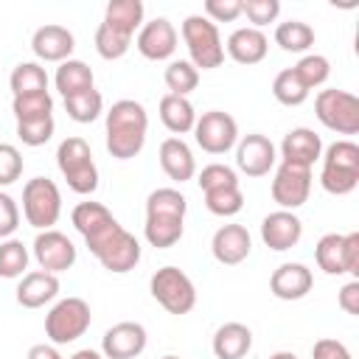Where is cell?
Instances as JSON below:
<instances>
[{
    "mask_svg": "<svg viewBox=\"0 0 359 359\" xmlns=\"http://www.w3.org/2000/svg\"><path fill=\"white\" fill-rule=\"evenodd\" d=\"M149 132L146 107L135 98H121L107 109V151L115 160H132L143 151Z\"/></svg>",
    "mask_w": 359,
    "mask_h": 359,
    "instance_id": "6da1fadb",
    "label": "cell"
},
{
    "mask_svg": "<svg viewBox=\"0 0 359 359\" xmlns=\"http://www.w3.org/2000/svg\"><path fill=\"white\" fill-rule=\"evenodd\" d=\"M87 247L101 261V266L107 272H115V275H123V272L135 269L137 261H140V241L129 230H123L121 222L109 224L95 238H87Z\"/></svg>",
    "mask_w": 359,
    "mask_h": 359,
    "instance_id": "7a4b0ae2",
    "label": "cell"
},
{
    "mask_svg": "<svg viewBox=\"0 0 359 359\" xmlns=\"http://www.w3.org/2000/svg\"><path fill=\"white\" fill-rule=\"evenodd\" d=\"M56 165L62 171V177L67 180V188L87 196V194H95L98 188V168H95V160H93V151H90V143L79 135L73 137H65L56 149Z\"/></svg>",
    "mask_w": 359,
    "mask_h": 359,
    "instance_id": "3957f363",
    "label": "cell"
},
{
    "mask_svg": "<svg viewBox=\"0 0 359 359\" xmlns=\"http://www.w3.org/2000/svg\"><path fill=\"white\" fill-rule=\"evenodd\" d=\"M323 171H320V185L334 194L345 196L359 185V146L353 140H337L325 149Z\"/></svg>",
    "mask_w": 359,
    "mask_h": 359,
    "instance_id": "277c9868",
    "label": "cell"
},
{
    "mask_svg": "<svg viewBox=\"0 0 359 359\" xmlns=\"http://www.w3.org/2000/svg\"><path fill=\"white\" fill-rule=\"evenodd\" d=\"M182 39L188 48V62L199 70H213L224 62V45L219 36V28L205 14H188L182 20Z\"/></svg>",
    "mask_w": 359,
    "mask_h": 359,
    "instance_id": "5b68a950",
    "label": "cell"
},
{
    "mask_svg": "<svg viewBox=\"0 0 359 359\" xmlns=\"http://www.w3.org/2000/svg\"><path fill=\"white\" fill-rule=\"evenodd\" d=\"M22 216L36 230H53L62 216V191L48 177H34L22 188Z\"/></svg>",
    "mask_w": 359,
    "mask_h": 359,
    "instance_id": "8992f818",
    "label": "cell"
},
{
    "mask_svg": "<svg viewBox=\"0 0 359 359\" xmlns=\"http://www.w3.org/2000/svg\"><path fill=\"white\" fill-rule=\"evenodd\" d=\"M151 297L168 314H188L196 306V286L180 266H160L149 280Z\"/></svg>",
    "mask_w": 359,
    "mask_h": 359,
    "instance_id": "52a82bcc",
    "label": "cell"
},
{
    "mask_svg": "<svg viewBox=\"0 0 359 359\" xmlns=\"http://www.w3.org/2000/svg\"><path fill=\"white\" fill-rule=\"evenodd\" d=\"M93 323V311L87 306V300L81 297H65L59 300L48 317H45V334L53 345H67L76 342L79 337H84V331Z\"/></svg>",
    "mask_w": 359,
    "mask_h": 359,
    "instance_id": "ba28073f",
    "label": "cell"
},
{
    "mask_svg": "<svg viewBox=\"0 0 359 359\" xmlns=\"http://www.w3.org/2000/svg\"><path fill=\"white\" fill-rule=\"evenodd\" d=\"M314 112L320 123L339 135H356L359 132V98L348 90H320L314 98Z\"/></svg>",
    "mask_w": 359,
    "mask_h": 359,
    "instance_id": "9c48e42d",
    "label": "cell"
},
{
    "mask_svg": "<svg viewBox=\"0 0 359 359\" xmlns=\"http://www.w3.org/2000/svg\"><path fill=\"white\" fill-rule=\"evenodd\" d=\"M194 140L208 154H224L238 140V123L230 112H222V109L202 112V118H196L194 123Z\"/></svg>",
    "mask_w": 359,
    "mask_h": 359,
    "instance_id": "30bf717a",
    "label": "cell"
},
{
    "mask_svg": "<svg viewBox=\"0 0 359 359\" xmlns=\"http://www.w3.org/2000/svg\"><path fill=\"white\" fill-rule=\"evenodd\" d=\"M311 194V168H300L292 163H280L272 180V199L280 210H297L309 202Z\"/></svg>",
    "mask_w": 359,
    "mask_h": 359,
    "instance_id": "8fae6325",
    "label": "cell"
},
{
    "mask_svg": "<svg viewBox=\"0 0 359 359\" xmlns=\"http://www.w3.org/2000/svg\"><path fill=\"white\" fill-rule=\"evenodd\" d=\"M34 258H36L39 269L59 275L76 264V247L59 230H39L34 238Z\"/></svg>",
    "mask_w": 359,
    "mask_h": 359,
    "instance_id": "7c38bea8",
    "label": "cell"
},
{
    "mask_svg": "<svg viewBox=\"0 0 359 359\" xmlns=\"http://www.w3.org/2000/svg\"><path fill=\"white\" fill-rule=\"evenodd\" d=\"M146 342H149L146 328L140 323L123 320V323H115L112 328H107V334L101 339V353H104V359H135L146 351Z\"/></svg>",
    "mask_w": 359,
    "mask_h": 359,
    "instance_id": "4fadbf2b",
    "label": "cell"
},
{
    "mask_svg": "<svg viewBox=\"0 0 359 359\" xmlns=\"http://www.w3.org/2000/svg\"><path fill=\"white\" fill-rule=\"evenodd\" d=\"M278 154H275V143L266 135H244L236 146V165L241 174L247 177H266L275 165Z\"/></svg>",
    "mask_w": 359,
    "mask_h": 359,
    "instance_id": "5bb4252c",
    "label": "cell"
},
{
    "mask_svg": "<svg viewBox=\"0 0 359 359\" xmlns=\"http://www.w3.org/2000/svg\"><path fill=\"white\" fill-rule=\"evenodd\" d=\"M135 45H137V50H140L146 59L163 62V59H168V56L177 50V28H174L171 20L154 17V20H149V22L140 25Z\"/></svg>",
    "mask_w": 359,
    "mask_h": 359,
    "instance_id": "9a60e30c",
    "label": "cell"
},
{
    "mask_svg": "<svg viewBox=\"0 0 359 359\" xmlns=\"http://www.w3.org/2000/svg\"><path fill=\"white\" fill-rule=\"evenodd\" d=\"M261 238L275 252L292 250L303 238V222L294 216V210H272L261 222Z\"/></svg>",
    "mask_w": 359,
    "mask_h": 359,
    "instance_id": "2e32d148",
    "label": "cell"
},
{
    "mask_svg": "<svg viewBox=\"0 0 359 359\" xmlns=\"http://www.w3.org/2000/svg\"><path fill=\"white\" fill-rule=\"evenodd\" d=\"M280 157H283V163H292V165H300V168H311L323 157V140H320V135L314 129L294 126V129H289L283 135Z\"/></svg>",
    "mask_w": 359,
    "mask_h": 359,
    "instance_id": "e0dca14e",
    "label": "cell"
},
{
    "mask_svg": "<svg viewBox=\"0 0 359 359\" xmlns=\"http://www.w3.org/2000/svg\"><path fill=\"white\" fill-rule=\"evenodd\" d=\"M252 250V236L244 224H222L216 233H213V241H210V252L219 264L224 266H236L241 264Z\"/></svg>",
    "mask_w": 359,
    "mask_h": 359,
    "instance_id": "ac0fdd59",
    "label": "cell"
},
{
    "mask_svg": "<svg viewBox=\"0 0 359 359\" xmlns=\"http://www.w3.org/2000/svg\"><path fill=\"white\" fill-rule=\"evenodd\" d=\"M73 48H76L73 34L65 25H56V22H48L42 28H36L34 36H31V50L42 62H59L62 65L65 59H70Z\"/></svg>",
    "mask_w": 359,
    "mask_h": 359,
    "instance_id": "d6986e66",
    "label": "cell"
},
{
    "mask_svg": "<svg viewBox=\"0 0 359 359\" xmlns=\"http://www.w3.org/2000/svg\"><path fill=\"white\" fill-rule=\"evenodd\" d=\"M314 286V275L306 264H280L272 278H269V292L278 297V300H300L311 292Z\"/></svg>",
    "mask_w": 359,
    "mask_h": 359,
    "instance_id": "ffe728a7",
    "label": "cell"
},
{
    "mask_svg": "<svg viewBox=\"0 0 359 359\" xmlns=\"http://www.w3.org/2000/svg\"><path fill=\"white\" fill-rule=\"evenodd\" d=\"M227 56L238 65H258L266 50H269V39L261 28H252V25H244V28H236L230 36H227V45H224Z\"/></svg>",
    "mask_w": 359,
    "mask_h": 359,
    "instance_id": "44dd1931",
    "label": "cell"
},
{
    "mask_svg": "<svg viewBox=\"0 0 359 359\" xmlns=\"http://www.w3.org/2000/svg\"><path fill=\"white\" fill-rule=\"evenodd\" d=\"M160 168L168 174V180L174 182H188L196 174V160L191 146L182 137H165L160 143Z\"/></svg>",
    "mask_w": 359,
    "mask_h": 359,
    "instance_id": "7402d4cb",
    "label": "cell"
},
{
    "mask_svg": "<svg viewBox=\"0 0 359 359\" xmlns=\"http://www.w3.org/2000/svg\"><path fill=\"white\" fill-rule=\"evenodd\" d=\"M56 294H59V278L45 272V269L25 272L22 280L17 283V303L22 309H42Z\"/></svg>",
    "mask_w": 359,
    "mask_h": 359,
    "instance_id": "603a6c76",
    "label": "cell"
},
{
    "mask_svg": "<svg viewBox=\"0 0 359 359\" xmlns=\"http://www.w3.org/2000/svg\"><path fill=\"white\" fill-rule=\"evenodd\" d=\"M252 348V331L244 323H224L213 334L216 359H244Z\"/></svg>",
    "mask_w": 359,
    "mask_h": 359,
    "instance_id": "cb8c5ba5",
    "label": "cell"
},
{
    "mask_svg": "<svg viewBox=\"0 0 359 359\" xmlns=\"http://www.w3.org/2000/svg\"><path fill=\"white\" fill-rule=\"evenodd\" d=\"M160 121L168 132L174 135H185V132H194V123H196V109L188 98L182 95H171L165 93L160 98Z\"/></svg>",
    "mask_w": 359,
    "mask_h": 359,
    "instance_id": "d4e9b609",
    "label": "cell"
},
{
    "mask_svg": "<svg viewBox=\"0 0 359 359\" xmlns=\"http://www.w3.org/2000/svg\"><path fill=\"white\" fill-rule=\"evenodd\" d=\"M53 81H56V90L62 93V98H67V95L93 90L95 76H93V67H90L87 62H81V59H65V62L56 67Z\"/></svg>",
    "mask_w": 359,
    "mask_h": 359,
    "instance_id": "484cf974",
    "label": "cell"
},
{
    "mask_svg": "<svg viewBox=\"0 0 359 359\" xmlns=\"http://www.w3.org/2000/svg\"><path fill=\"white\" fill-rule=\"evenodd\" d=\"M70 219H73V227L84 236V241H87V238H95L98 233H104L109 224L118 222L101 202H90V199H87V202H79V205L73 208Z\"/></svg>",
    "mask_w": 359,
    "mask_h": 359,
    "instance_id": "4316f807",
    "label": "cell"
},
{
    "mask_svg": "<svg viewBox=\"0 0 359 359\" xmlns=\"http://www.w3.org/2000/svg\"><path fill=\"white\" fill-rule=\"evenodd\" d=\"M104 22L126 36H135V31L143 25V3L140 0H109L104 11Z\"/></svg>",
    "mask_w": 359,
    "mask_h": 359,
    "instance_id": "83f0119b",
    "label": "cell"
},
{
    "mask_svg": "<svg viewBox=\"0 0 359 359\" xmlns=\"http://www.w3.org/2000/svg\"><path fill=\"white\" fill-rule=\"evenodd\" d=\"M182 233H185V219H180V216H146L143 236L157 250L174 247L182 238Z\"/></svg>",
    "mask_w": 359,
    "mask_h": 359,
    "instance_id": "f1b7e54d",
    "label": "cell"
},
{
    "mask_svg": "<svg viewBox=\"0 0 359 359\" xmlns=\"http://www.w3.org/2000/svg\"><path fill=\"white\" fill-rule=\"evenodd\" d=\"M314 258L325 275H348L345 272V236L325 233L314 247Z\"/></svg>",
    "mask_w": 359,
    "mask_h": 359,
    "instance_id": "f546056e",
    "label": "cell"
},
{
    "mask_svg": "<svg viewBox=\"0 0 359 359\" xmlns=\"http://www.w3.org/2000/svg\"><path fill=\"white\" fill-rule=\"evenodd\" d=\"M8 87L14 95L48 93V73L39 62H20L8 76Z\"/></svg>",
    "mask_w": 359,
    "mask_h": 359,
    "instance_id": "4dcf8cb0",
    "label": "cell"
},
{
    "mask_svg": "<svg viewBox=\"0 0 359 359\" xmlns=\"http://www.w3.org/2000/svg\"><path fill=\"white\" fill-rule=\"evenodd\" d=\"M275 42L289 53H303L314 45V28L303 20H286L275 28Z\"/></svg>",
    "mask_w": 359,
    "mask_h": 359,
    "instance_id": "1f68e13d",
    "label": "cell"
},
{
    "mask_svg": "<svg viewBox=\"0 0 359 359\" xmlns=\"http://www.w3.org/2000/svg\"><path fill=\"white\" fill-rule=\"evenodd\" d=\"M163 79H165V87H168L171 95L188 98V93H194L196 84H199V70L188 59H174V62H168Z\"/></svg>",
    "mask_w": 359,
    "mask_h": 359,
    "instance_id": "d6a6232c",
    "label": "cell"
},
{
    "mask_svg": "<svg viewBox=\"0 0 359 359\" xmlns=\"http://www.w3.org/2000/svg\"><path fill=\"white\" fill-rule=\"evenodd\" d=\"M65 112L76 123H93L104 112V98H101V93L95 87L84 90V93H76V95H67L65 98Z\"/></svg>",
    "mask_w": 359,
    "mask_h": 359,
    "instance_id": "836d02e7",
    "label": "cell"
},
{
    "mask_svg": "<svg viewBox=\"0 0 359 359\" xmlns=\"http://www.w3.org/2000/svg\"><path fill=\"white\" fill-rule=\"evenodd\" d=\"M188 199L177 188H157L146 199V216H180L185 219Z\"/></svg>",
    "mask_w": 359,
    "mask_h": 359,
    "instance_id": "e575fe53",
    "label": "cell"
},
{
    "mask_svg": "<svg viewBox=\"0 0 359 359\" xmlns=\"http://www.w3.org/2000/svg\"><path fill=\"white\" fill-rule=\"evenodd\" d=\"M272 95H275V101L283 104V107H300V104L309 98V90L303 87V81L297 79V73H294L292 67H286V70H280V73L275 76V81H272Z\"/></svg>",
    "mask_w": 359,
    "mask_h": 359,
    "instance_id": "d590c367",
    "label": "cell"
},
{
    "mask_svg": "<svg viewBox=\"0 0 359 359\" xmlns=\"http://www.w3.org/2000/svg\"><path fill=\"white\" fill-rule=\"evenodd\" d=\"M11 112L20 121H39V118H50L53 112V98L50 93H31V95H14L11 101Z\"/></svg>",
    "mask_w": 359,
    "mask_h": 359,
    "instance_id": "8d00e7d4",
    "label": "cell"
},
{
    "mask_svg": "<svg viewBox=\"0 0 359 359\" xmlns=\"http://www.w3.org/2000/svg\"><path fill=\"white\" fill-rule=\"evenodd\" d=\"M205 208L213 216H236L244 208V194L238 185L210 188V191H205Z\"/></svg>",
    "mask_w": 359,
    "mask_h": 359,
    "instance_id": "74e56055",
    "label": "cell"
},
{
    "mask_svg": "<svg viewBox=\"0 0 359 359\" xmlns=\"http://www.w3.org/2000/svg\"><path fill=\"white\" fill-rule=\"evenodd\" d=\"M28 269V247L20 238L0 241V278H22Z\"/></svg>",
    "mask_w": 359,
    "mask_h": 359,
    "instance_id": "f35d334b",
    "label": "cell"
},
{
    "mask_svg": "<svg viewBox=\"0 0 359 359\" xmlns=\"http://www.w3.org/2000/svg\"><path fill=\"white\" fill-rule=\"evenodd\" d=\"M292 70L297 73V79L303 81V87L311 93L314 87H320V84L328 81V76H331V62H328V56H323V53H306Z\"/></svg>",
    "mask_w": 359,
    "mask_h": 359,
    "instance_id": "ab89813d",
    "label": "cell"
},
{
    "mask_svg": "<svg viewBox=\"0 0 359 359\" xmlns=\"http://www.w3.org/2000/svg\"><path fill=\"white\" fill-rule=\"evenodd\" d=\"M129 45H132V36H126V34L109 28L107 22H101V25L95 28V50H98L101 59H107V62L121 59V56L129 50Z\"/></svg>",
    "mask_w": 359,
    "mask_h": 359,
    "instance_id": "60d3db41",
    "label": "cell"
},
{
    "mask_svg": "<svg viewBox=\"0 0 359 359\" xmlns=\"http://www.w3.org/2000/svg\"><path fill=\"white\" fill-rule=\"evenodd\" d=\"M53 115L50 118H39V121H20L17 123V137L25 143V146H45L50 137H53Z\"/></svg>",
    "mask_w": 359,
    "mask_h": 359,
    "instance_id": "b9f144b4",
    "label": "cell"
},
{
    "mask_svg": "<svg viewBox=\"0 0 359 359\" xmlns=\"http://www.w3.org/2000/svg\"><path fill=\"white\" fill-rule=\"evenodd\" d=\"M199 188H202V194L205 191H210V188H224V185H238V174H236V168H230V165H224V163H210V165H205L202 171H199Z\"/></svg>",
    "mask_w": 359,
    "mask_h": 359,
    "instance_id": "7bdbcfd3",
    "label": "cell"
},
{
    "mask_svg": "<svg viewBox=\"0 0 359 359\" xmlns=\"http://www.w3.org/2000/svg\"><path fill=\"white\" fill-rule=\"evenodd\" d=\"M241 14H247V20L252 22V28H261V25L278 20L280 3L278 0H241Z\"/></svg>",
    "mask_w": 359,
    "mask_h": 359,
    "instance_id": "ee69618b",
    "label": "cell"
},
{
    "mask_svg": "<svg viewBox=\"0 0 359 359\" xmlns=\"http://www.w3.org/2000/svg\"><path fill=\"white\" fill-rule=\"evenodd\" d=\"M22 174V154L11 143H0V188L17 182Z\"/></svg>",
    "mask_w": 359,
    "mask_h": 359,
    "instance_id": "f6af8a7d",
    "label": "cell"
},
{
    "mask_svg": "<svg viewBox=\"0 0 359 359\" xmlns=\"http://www.w3.org/2000/svg\"><path fill=\"white\" fill-rule=\"evenodd\" d=\"M241 14V0H205V17L216 22H233Z\"/></svg>",
    "mask_w": 359,
    "mask_h": 359,
    "instance_id": "bcb514c9",
    "label": "cell"
},
{
    "mask_svg": "<svg viewBox=\"0 0 359 359\" xmlns=\"http://www.w3.org/2000/svg\"><path fill=\"white\" fill-rule=\"evenodd\" d=\"M20 227V208L17 202L0 191V238H8Z\"/></svg>",
    "mask_w": 359,
    "mask_h": 359,
    "instance_id": "7dc6e473",
    "label": "cell"
},
{
    "mask_svg": "<svg viewBox=\"0 0 359 359\" xmlns=\"http://www.w3.org/2000/svg\"><path fill=\"white\" fill-rule=\"evenodd\" d=\"M311 359H353L351 351L339 342V339H331V337H323L314 342L311 348Z\"/></svg>",
    "mask_w": 359,
    "mask_h": 359,
    "instance_id": "c3c4849f",
    "label": "cell"
},
{
    "mask_svg": "<svg viewBox=\"0 0 359 359\" xmlns=\"http://www.w3.org/2000/svg\"><path fill=\"white\" fill-rule=\"evenodd\" d=\"M339 309L345 311V314H359V280L353 278V280H348L342 289H339Z\"/></svg>",
    "mask_w": 359,
    "mask_h": 359,
    "instance_id": "681fc988",
    "label": "cell"
},
{
    "mask_svg": "<svg viewBox=\"0 0 359 359\" xmlns=\"http://www.w3.org/2000/svg\"><path fill=\"white\" fill-rule=\"evenodd\" d=\"M345 272L353 278L359 275V233L345 236Z\"/></svg>",
    "mask_w": 359,
    "mask_h": 359,
    "instance_id": "f907efd6",
    "label": "cell"
},
{
    "mask_svg": "<svg viewBox=\"0 0 359 359\" xmlns=\"http://www.w3.org/2000/svg\"><path fill=\"white\" fill-rule=\"evenodd\" d=\"M25 359H62V353L56 351V345L39 342V345H31V348H28V356H25Z\"/></svg>",
    "mask_w": 359,
    "mask_h": 359,
    "instance_id": "816d5d0a",
    "label": "cell"
},
{
    "mask_svg": "<svg viewBox=\"0 0 359 359\" xmlns=\"http://www.w3.org/2000/svg\"><path fill=\"white\" fill-rule=\"evenodd\" d=\"M70 359H104V353H98V351H93V348H81V351H76Z\"/></svg>",
    "mask_w": 359,
    "mask_h": 359,
    "instance_id": "f5cc1de1",
    "label": "cell"
},
{
    "mask_svg": "<svg viewBox=\"0 0 359 359\" xmlns=\"http://www.w3.org/2000/svg\"><path fill=\"white\" fill-rule=\"evenodd\" d=\"M269 359H300V356H294L292 351H278V353H272Z\"/></svg>",
    "mask_w": 359,
    "mask_h": 359,
    "instance_id": "db71d44e",
    "label": "cell"
},
{
    "mask_svg": "<svg viewBox=\"0 0 359 359\" xmlns=\"http://www.w3.org/2000/svg\"><path fill=\"white\" fill-rule=\"evenodd\" d=\"M163 359H180V356H174V353H168V356H163Z\"/></svg>",
    "mask_w": 359,
    "mask_h": 359,
    "instance_id": "11a10c76",
    "label": "cell"
}]
</instances>
